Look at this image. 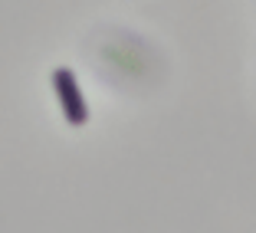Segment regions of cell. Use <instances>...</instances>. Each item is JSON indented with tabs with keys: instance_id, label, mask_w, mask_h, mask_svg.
I'll return each instance as SVG.
<instances>
[{
	"instance_id": "cell-1",
	"label": "cell",
	"mask_w": 256,
	"mask_h": 233,
	"mask_svg": "<svg viewBox=\"0 0 256 233\" xmlns=\"http://www.w3.org/2000/svg\"><path fill=\"white\" fill-rule=\"evenodd\" d=\"M50 79H53V89H56V96H60L62 115H66L72 125H82V122L89 118V106H86V96H82V89H79L76 72L69 66H56Z\"/></svg>"
}]
</instances>
